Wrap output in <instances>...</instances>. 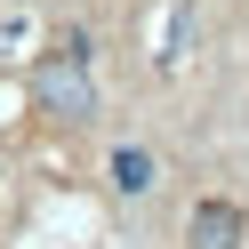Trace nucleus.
<instances>
[{"instance_id":"1","label":"nucleus","mask_w":249,"mask_h":249,"mask_svg":"<svg viewBox=\"0 0 249 249\" xmlns=\"http://www.w3.org/2000/svg\"><path fill=\"white\" fill-rule=\"evenodd\" d=\"M33 97H40V113H56V121H97V81H89V65H81V40H65L56 56H40Z\"/></svg>"},{"instance_id":"2","label":"nucleus","mask_w":249,"mask_h":249,"mask_svg":"<svg viewBox=\"0 0 249 249\" xmlns=\"http://www.w3.org/2000/svg\"><path fill=\"white\" fill-rule=\"evenodd\" d=\"M249 241V217L233 201H201L193 209V249H241Z\"/></svg>"},{"instance_id":"3","label":"nucleus","mask_w":249,"mask_h":249,"mask_svg":"<svg viewBox=\"0 0 249 249\" xmlns=\"http://www.w3.org/2000/svg\"><path fill=\"white\" fill-rule=\"evenodd\" d=\"M113 185H121L129 201H137V193H153V185H161V161H153L145 145H121V153H113Z\"/></svg>"}]
</instances>
